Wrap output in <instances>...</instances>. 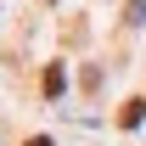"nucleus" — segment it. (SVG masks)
I'll return each instance as SVG.
<instances>
[{"instance_id":"7ed1b4c3","label":"nucleus","mask_w":146,"mask_h":146,"mask_svg":"<svg viewBox=\"0 0 146 146\" xmlns=\"http://www.w3.org/2000/svg\"><path fill=\"white\" fill-rule=\"evenodd\" d=\"M28 146H51V141H45V135H34V141H28Z\"/></svg>"},{"instance_id":"f03ea898","label":"nucleus","mask_w":146,"mask_h":146,"mask_svg":"<svg viewBox=\"0 0 146 146\" xmlns=\"http://www.w3.org/2000/svg\"><path fill=\"white\" fill-rule=\"evenodd\" d=\"M62 84H68V73H62V68H45V96H62Z\"/></svg>"},{"instance_id":"f257e3e1","label":"nucleus","mask_w":146,"mask_h":146,"mask_svg":"<svg viewBox=\"0 0 146 146\" xmlns=\"http://www.w3.org/2000/svg\"><path fill=\"white\" fill-rule=\"evenodd\" d=\"M141 118H146V101H141V96H135V101H124V112H118V124H124V129H135Z\"/></svg>"}]
</instances>
